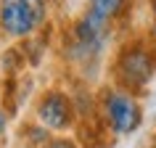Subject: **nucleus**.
Wrapping results in <instances>:
<instances>
[{"label":"nucleus","instance_id":"nucleus-10","mask_svg":"<svg viewBox=\"0 0 156 148\" xmlns=\"http://www.w3.org/2000/svg\"><path fill=\"white\" fill-rule=\"evenodd\" d=\"M151 32H154V40H156V24H154V29H151Z\"/></svg>","mask_w":156,"mask_h":148},{"label":"nucleus","instance_id":"nucleus-4","mask_svg":"<svg viewBox=\"0 0 156 148\" xmlns=\"http://www.w3.org/2000/svg\"><path fill=\"white\" fill-rule=\"evenodd\" d=\"M106 26H108V19H103L95 11H87L77 21V26H74V40L80 45V50H85V53H98L103 40H106Z\"/></svg>","mask_w":156,"mask_h":148},{"label":"nucleus","instance_id":"nucleus-11","mask_svg":"<svg viewBox=\"0 0 156 148\" xmlns=\"http://www.w3.org/2000/svg\"><path fill=\"white\" fill-rule=\"evenodd\" d=\"M42 3H45V0H42Z\"/></svg>","mask_w":156,"mask_h":148},{"label":"nucleus","instance_id":"nucleus-7","mask_svg":"<svg viewBox=\"0 0 156 148\" xmlns=\"http://www.w3.org/2000/svg\"><path fill=\"white\" fill-rule=\"evenodd\" d=\"M48 148H77V146L72 140H53V143H48Z\"/></svg>","mask_w":156,"mask_h":148},{"label":"nucleus","instance_id":"nucleus-5","mask_svg":"<svg viewBox=\"0 0 156 148\" xmlns=\"http://www.w3.org/2000/svg\"><path fill=\"white\" fill-rule=\"evenodd\" d=\"M37 116L50 130H64L72 124V103L64 93H48L37 106Z\"/></svg>","mask_w":156,"mask_h":148},{"label":"nucleus","instance_id":"nucleus-2","mask_svg":"<svg viewBox=\"0 0 156 148\" xmlns=\"http://www.w3.org/2000/svg\"><path fill=\"white\" fill-rule=\"evenodd\" d=\"M116 74L130 90H138L143 85L151 82V77L156 74V58L154 53L143 45H130L119 53L116 61Z\"/></svg>","mask_w":156,"mask_h":148},{"label":"nucleus","instance_id":"nucleus-3","mask_svg":"<svg viewBox=\"0 0 156 148\" xmlns=\"http://www.w3.org/2000/svg\"><path fill=\"white\" fill-rule=\"evenodd\" d=\"M103 111H106V119H108V124H111L114 132L130 135V132L138 130V124H140V106H138V100L132 98L130 93H124V90L108 93L106 100H103Z\"/></svg>","mask_w":156,"mask_h":148},{"label":"nucleus","instance_id":"nucleus-9","mask_svg":"<svg viewBox=\"0 0 156 148\" xmlns=\"http://www.w3.org/2000/svg\"><path fill=\"white\" fill-rule=\"evenodd\" d=\"M151 5H154V16H156V0H151Z\"/></svg>","mask_w":156,"mask_h":148},{"label":"nucleus","instance_id":"nucleus-6","mask_svg":"<svg viewBox=\"0 0 156 148\" xmlns=\"http://www.w3.org/2000/svg\"><path fill=\"white\" fill-rule=\"evenodd\" d=\"M127 0H90V11L101 13L103 19H116L124 11Z\"/></svg>","mask_w":156,"mask_h":148},{"label":"nucleus","instance_id":"nucleus-8","mask_svg":"<svg viewBox=\"0 0 156 148\" xmlns=\"http://www.w3.org/2000/svg\"><path fill=\"white\" fill-rule=\"evenodd\" d=\"M3 127H5V116L0 114V132H3Z\"/></svg>","mask_w":156,"mask_h":148},{"label":"nucleus","instance_id":"nucleus-1","mask_svg":"<svg viewBox=\"0 0 156 148\" xmlns=\"http://www.w3.org/2000/svg\"><path fill=\"white\" fill-rule=\"evenodd\" d=\"M45 19L42 0H0V24L8 34L24 37Z\"/></svg>","mask_w":156,"mask_h":148}]
</instances>
